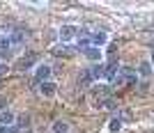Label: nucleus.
I'll return each instance as SVG.
<instances>
[{
  "mask_svg": "<svg viewBox=\"0 0 154 133\" xmlns=\"http://www.w3.org/2000/svg\"><path fill=\"white\" fill-rule=\"evenodd\" d=\"M51 131L53 133H69V124H67L64 119H55L53 126H51Z\"/></svg>",
  "mask_w": 154,
  "mask_h": 133,
  "instance_id": "12",
  "label": "nucleus"
},
{
  "mask_svg": "<svg viewBox=\"0 0 154 133\" xmlns=\"http://www.w3.org/2000/svg\"><path fill=\"white\" fill-rule=\"evenodd\" d=\"M122 122H129L131 119V110H122V117H120Z\"/></svg>",
  "mask_w": 154,
  "mask_h": 133,
  "instance_id": "18",
  "label": "nucleus"
},
{
  "mask_svg": "<svg viewBox=\"0 0 154 133\" xmlns=\"http://www.w3.org/2000/svg\"><path fill=\"white\" fill-rule=\"evenodd\" d=\"M83 55L88 57V60H92V62H97V60H101V48H94V46H92V48H85Z\"/></svg>",
  "mask_w": 154,
  "mask_h": 133,
  "instance_id": "13",
  "label": "nucleus"
},
{
  "mask_svg": "<svg viewBox=\"0 0 154 133\" xmlns=\"http://www.w3.org/2000/svg\"><path fill=\"white\" fill-rule=\"evenodd\" d=\"M21 133H28V131H21Z\"/></svg>",
  "mask_w": 154,
  "mask_h": 133,
  "instance_id": "22",
  "label": "nucleus"
},
{
  "mask_svg": "<svg viewBox=\"0 0 154 133\" xmlns=\"http://www.w3.org/2000/svg\"><path fill=\"white\" fill-rule=\"evenodd\" d=\"M138 71H140V76H143V78H147L149 74H152V62H140Z\"/></svg>",
  "mask_w": 154,
  "mask_h": 133,
  "instance_id": "15",
  "label": "nucleus"
},
{
  "mask_svg": "<svg viewBox=\"0 0 154 133\" xmlns=\"http://www.w3.org/2000/svg\"><path fill=\"white\" fill-rule=\"evenodd\" d=\"M55 92H58V85L51 83V80L39 85V94H42V96H55Z\"/></svg>",
  "mask_w": 154,
  "mask_h": 133,
  "instance_id": "9",
  "label": "nucleus"
},
{
  "mask_svg": "<svg viewBox=\"0 0 154 133\" xmlns=\"http://www.w3.org/2000/svg\"><path fill=\"white\" fill-rule=\"evenodd\" d=\"M76 37H78V28H74V26H62V28L58 30L60 44H71Z\"/></svg>",
  "mask_w": 154,
  "mask_h": 133,
  "instance_id": "3",
  "label": "nucleus"
},
{
  "mask_svg": "<svg viewBox=\"0 0 154 133\" xmlns=\"http://www.w3.org/2000/svg\"><path fill=\"white\" fill-rule=\"evenodd\" d=\"M5 71H7V69H5V67H2V64H0V76H2V74H5Z\"/></svg>",
  "mask_w": 154,
  "mask_h": 133,
  "instance_id": "21",
  "label": "nucleus"
},
{
  "mask_svg": "<svg viewBox=\"0 0 154 133\" xmlns=\"http://www.w3.org/2000/svg\"><path fill=\"white\" fill-rule=\"evenodd\" d=\"M90 96H94V106L103 103V101L110 96V85H103V83H99V85H92V87H90Z\"/></svg>",
  "mask_w": 154,
  "mask_h": 133,
  "instance_id": "2",
  "label": "nucleus"
},
{
  "mask_svg": "<svg viewBox=\"0 0 154 133\" xmlns=\"http://www.w3.org/2000/svg\"><path fill=\"white\" fill-rule=\"evenodd\" d=\"M138 80V74H136L134 69H129V67H124V69H120V74H117V78L113 80V85L115 87H122V85H131V83H136Z\"/></svg>",
  "mask_w": 154,
  "mask_h": 133,
  "instance_id": "1",
  "label": "nucleus"
},
{
  "mask_svg": "<svg viewBox=\"0 0 154 133\" xmlns=\"http://www.w3.org/2000/svg\"><path fill=\"white\" fill-rule=\"evenodd\" d=\"M117 74H120V62H117V60H110V62L103 67V78L113 85V80L117 78Z\"/></svg>",
  "mask_w": 154,
  "mask_h": 133,
  "instance_id": "5",
  "label": "nucleus"
},
{
  "mask_svg": "<svg viewBox=\"0 0 154 133\" xmlns=\"http://www.w3.org/2000/svg\"><path fill=\"white\" fill-rule=\"evenodd\" d=\"M92 80H94L92 69H83L81 74H78V85H92Z\"/></svg>",
  "mask_w": 154,
  "mask_h": 133,
  "instance_id": "11",
  "label": "nucleus"
},
{
  "mask_svg": "<svg viewBox=\"0 0 154 133\" xmlns=\"http://www.w3.org/2000/svg\"><path fill=\"white\" fill-rule=\"evenodd\" d=\"M149 62H152V67H154V46H152V60H149Z\"/></svg>",
  "mask_w": 154,
  "mask_h": 133,
  "instance_id": "20",
  "label": "nucleus"
},
{
  "mask_svg": "<svg viewBox=\"0 0 154 133\" xmlns=\"http://www.w3.org/2000/svg\"><path fill=\"white\" fill-rule=\"evenodd\" d=\"M0 133H12V128H7V126H2V124H0Z\"/></svg>",
  "mask_w": 154,
  "mask_h": 133,
  "instance_id": "19",
  "label": "nucleus"
},
{
  "mask_svg": "<svg viewBox=\"0 0 154 133\" xmlns=\"http://www.w3.org/2000/svg\"><path fill=\"white\" fill-rule=\"evenodd\" d=\"M0 124H2V126H14V124H16V115L12 113V110H2V113H0Z\"/></svg>",
  "mask_w": 154,
  "mask_h": 133,
  "instance_id": "10",
  "label": "nucleus"
},
{
  "mask_svg": "<svg viewBox=\"0 0 154 133\" xmlns=\"http://www.w3.org/2000/svg\"><path fill=\"white\" fill-rule=\"evenodd\" d=\"M90 41H92L94 48H99V46H103L106 41H108V35H106L103 30H94V32H90Z\"/></svg>",
  "mask_w": 154,
  "mask_h": 133,
  "instance_id": "8",
  "label": "nucleus"
},
{
  "mask_svg": "<svg viewBox=\"0 0 154 133\" xmlns=\"http://www.w3.org/2000/svg\"><path fill=\"white\" fill-rule=\"evenodd\" d=\"M51 78V67L48 64H37V69H35V80L42 85V83H48Z\"/></svg>",
  "mask_w": 154,
  "mask_h": 133,
  "instance_id": "7",
  "label": "nucleus"
},
{
  "mask_svg": "<svg viewBox=\"0 0 154 133\" xmlns=\"http://www.w3.org/2000/svg\"><path fill=\"white\" fill-rule=\"evenodd\" d=\"M37 57H39V53H35V51H28L26 55H23V57L19 60V62H16V69H19V71H23V69H30L32 64L37 62Z\"/></svg>",
  "mask_w": 154,
  "mask_h": 133,
  "instance_id": "6",
  "label": "nucleus"
},
{
  "mask_svg": "<svg viewBox=\"0 0 154 133\" xmlns=\"http://www.w3.org/2000/svg\"><path fill=\"white\" fill-rule=\"evenodd\" d=\"M51 53L55 57H64V60H69V57L76 55V46H71V44H58V46H53Z\"/></svg>",
  "mask_w": 154,
  "mask_h": 133,
  "instance_id": "4",
  "label": "nucleus"
},
{
  "mask_svg": "<svg viewBox=\"0 0 154 133\" xmlns=\"http://www.w3.org/2000/svg\"><path fill=\"white\" fill-rule=\"evenodd\" d=\"M90 69H92V74H94V78H103V64H94Z\"/></svg>",
  "mask_w": 154,
  "mask_h": 133,
  "instance_id": "17",
  "label": "nucleus"
},
{
  "mask_svg": "<svg viewBox=\"0 0 154 133\" xmlns=\"http://www.w3.org/2000/svg\"><path fill=\"white\" fill-rule=\"evenodd\" d=\"M16 124H19L21 128H28L30 126V117H28V115H21V117H16Z\"/></svg>",
  "mask_w": 154,
  "mask_h": 133,
  "instance_id": "16",
  "label": "nucleus"
},
{
  "mask_svg": "<svg viewBox=\"0 0 154 133\" xmlns=\"http://www.w3.org/2000/svg\"><path fill=\"white\" fill-rule=\"evenodd\" d=\"M120 128H122V119H120V117H113V119L108 122V131L110 133H117Z\"/></svg>",
  "mask_w": 154,
  "mask_h": 133,
  "instance_id": "14",
  "label": "nucleus"
}]
</instances>
